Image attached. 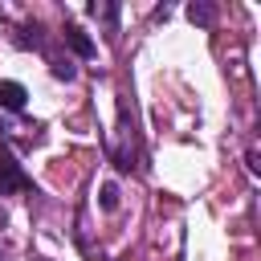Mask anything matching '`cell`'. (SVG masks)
<instances>
[{
	"label": "cell",
	"instance_id": "3",
	"mask_svg": "<svg viewBox=\"0 0 261 261\" xmlns=\"http://www.w3.org/2000/svg\"><path fill=\"white\" fill-rule=\"evenodd\" d=\"M24 102H29V90L20 82H0V106L4 110H24Z\"/></svg>",
	"mask_w": 261,
	"mask_h": 261
},
{
	"label": "cell",
	"instance_id": "4",
	"mask_svg": "<svg viewBox=\"0 0 261 261\" xmlns=\"http://www.w3.org/2000/svg\"><path fill=\"white\" fill-rule=\"evenodd\" d=\"M65 41H69V45H73V53H82V57H90V53H94V41H90L77 24H65Z\"/></svg>",
	"mask_w": 261,
	"mask_h": 261
},
{
	"label": "cell",
	"instance_id": "8",
	"mask_svg": "<svg viewBox=\"0 0 261 261\" xmlns=\"http://www.w3.org/2000/svg\"><path fill=\"white\" fill-rule=\"evenodd\" d=\"M53 73H57V77H65V82H69V77H73V65H69V61H53Z\"/></svg>",
	"mask_w": 261,
	"mask_h": 261
},
{
	"label": "cell",
	"instance_id": "2",
	"mask_svg": "<svg viewBox=\"0 0 261 261\" xmlns=\"http://www.w3.org/2000/svg\"><path fill=\"white\" fill-rule=\"evenodd\" d=\"M29 175H24V167L12 159V151L8 147H0V196H12V192H29Z\"/></svg>",
	"mask_w": 261,
	"mask_h": 261
},
{
	"label": "cell",
	"instance_id": "7",
	"mask_svg": "<svg viewBox=\"0 0 261 261\" xmlns=\"http://www.w3.org/2000/svg\"><path fill=\"white\" fill-rule=\"evenodd\" d=\"M90 16H98V20H114L118 8H114V4H90Z\"/></svg>",
	"mask_w": 261,
	"mask_h": 261
},
{
	"label": "cell",
	"instance_id": "6",
	"mask_svg": "<svg viewBox=\"0 0 261 261\" xmlns=\"http://www.w3.org/2000/svg\"><path fill=\"white\" fill-rule=\"evenodd\" d=\"M188 16H192L196 24H212V16H216V12H212L208 4H188Z\"/></svg>",
	"mask_w": 261,
	"mask_h": 261
},
{
	"label": "cell",
	"instance_id": "5",
	"mask_svg": "<svg viewBox=\"0 0 261 261\" xmlns=\"http://www.w3.org/2000/svg\"><path fill=\"white\" fill-rule=\"evenodd\" d=\"M98 204H102L106 212H114V208H118V184H102V188H98Z\"/></svg>",
	"mask_w": 261,
	"mask_h": 261
},
{
	"label": "cell",
	"instance_id": "1",
	"mask_svg": "<svg viewBox=\"0 0 261 261\" xmlns=\"http://www.w3.org/2000/svg\"><path fill=\"white\" fill-rule=\"evenodd\" d=\"M110 155H114V167H118V171H130V167H135V130H130V122H126V110H122V118H118Z\"/></svg>",
	"mask_w": 261,
	"mask_h": 261
},
{
	"label": "cell",
	"instance_id": "9",
	"mask_svg": "<svg viewBox=\"0 0 261 261\" xmlns=\"http://www.w3.org/2000/svg\"><path fill=\"white\" fill-rule=\"evenodd\" d=\"M37 261H45V257H37Z\"/></svg>",
	"mask_w": 261,
	"mask_h": 261
}]
</instances>
